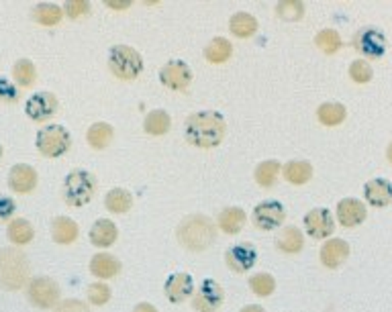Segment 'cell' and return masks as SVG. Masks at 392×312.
I'll list each match as a JSON object with an SVG mask.
<instances>
[{"label": "cell", "instance_id": "4dcf8cb0", "mask_svg": "<svg viewBox=\"0 0 392 312\" xmlns=\"http://www.w3.org/2000/svg\"><path fill=\"white\" fill-rule=\"evenodd\" d=\"M104 206H107L109 213L113 214L129 213L131 206H133V196H131L129 190H125V188H113L104 196Z\"/></svg>", "mask_w": 392, "mask_h": 312}, {"label": "cell", "instance_id": "8fae6325", "mask_svg": "<svg viewBox=\"0 0 392 312\" xmlns=\"http://www.w3.org/2000/svg\"><path fill=\"white\" fill-rule=\"evenodd\" d=\"M192 69L182 60H170L160 69V82L174 92H184L192 84Z\"/></svg>", "mask_w": 392, "mask_h": 312}, {"label": "cell", "instance_id": "d6986e66", "mask_svg": "<svg viewBox=\"0 0 392 312\" xmlns=\"http://www.w3.org/2000/svg\"><path fill=\"white\" fill-rule=\"evenodd\" d=\"M364 198L370 206L386 208L392 202V184L386 178H374V180L366 182Z\"/></svg>", "mask_w": 392, "mask_h": 312}, {"label": "cell", "instance_id": "ba28073f", "mask_svg": "<svg viewBox=\"0 0 392 312\" xmlns=\"http://www.w3.org/2000/svg\"><path fill=\"white\" fill-rule=\"evenodd\" d=\"M225 302V292L219 282L207 278L192 294V308L196 312H217Z\"/></svg>", "mask_w": 392, "mask_h": 312}, {"label": "cell", "instance_id": "9a60e30c", "mask_svg": "<svg viewBox=\"0 0 392 312\" xmlns=\"http://www.w3.org/2000/svg\"><path fill=\"white\" fill-rule=\"evenodd\" d=\"M258 262V251L249 243H239L225 251V263L233 274H245Z\"/></svg>", "mask_w": 392, "mask_h": 312}, {"label": "cell", "instance_id": "30bf717a", "mask_svg": "<svg viewBox=\"0 0 392 312\" xmlns=\"http://www.w3.org/2000/svg\"><path fill=\"white\" fill-rule=\"evenodd\" d=\"M251 221L260 230H274L286 221V208L278 200H263L254 208Z\"/></svg>", "mask_w": 392, "mask_h": 312}, {"label": "cell", "instance_id": "44dd1931", "mask_svg": "<svg viewBox=\"0 0 392 312\" xmlns=\"http://www.w3.org/2000/svg\"><path fill=\"white\" fill-rule=\"evenodd\" d=\"M78 223L70 216H58L53 218L51 223V239L58 243V245H72L74 241H78Z\"/></svg>", "mask_w": 392, "mask_h": 312}, {"label": "cell", "instance_id": "7bdbcfd3", "mask_svg": "<svg viewBox=\"0 0 392 312\" xmlns=\"http://www.w3.org/2000/svg\"><path fill=\"white\" fill-rule=\"evenodd\" d=\"M15 213V200L11 196H0V221H13V214Z\"/></svg>", "mask_w": 392, "mask_h": 312}, {"label": "cell", "instance_id": "4fadbf2b", "mask_svg": "<svg viewBox=\"0 0 392 312\" xmlns=\"http://www.w3.org/2000/svg\"><path fill=\"white\" fill-rule=\"evenodd\" d=\"M25 113L35 123H45L48 118L58 113V99L51 92H37L31 94L25 102Z\"/></svg>", "mask_w": 392, "mask_h": 312}, {"label": "cell", "instance_id": "7c38bea8", "mask_svg": "<svg viewBox=\"0 0 392 312\" xmlns=\"http://www.w3.org/2000/svg\"><path fill=\"white\" fill-rule=\"evenodd\" d=\"M195 290V279L186 272H176V274L168 276L165 284H163V294L172 304L186 302L188 298H192Z\"/></svg>", "mask_w": 392, "mask_h": 312}, {"label": "cell", "instance_id": "52a82bcc", "mask_svg": "<svg viewBox=\"0 0 392 312\" xmlns=\"http://www.w3.org/2000/svg\"><path fill=\"white\" fill-rule=\"evenodd\" d=\"M27 298L37 308H55L60 304V286L51 278H33L27 284Z\"/></svg>", "mask_w": 392, "mask_h": 312}, {"label": "cell", "instance_id": "7dc6e473", "mask_svg": "<svg viewBox=\"0 0 392 312\" xmlns=\"http://www.w3.org/2000/svg\"><path fill=\"white\" fill-rule=\"evenodd\" d=\"M239 312H266L263 306H258V304H249V306H244Z\"/></svg>", "mask_w": 392, "mask_h": 312}, {"label": "cell", "instance_id": "ab89813d", "mask_svg": "<svg viewBox=\"0 0 392 312\" xmlns=\"http://www.w3.org/2000/svg\"><path fill=\"white\" fill-rule=\"evenodd\" d=\"M349 78L356 84H368L374 78V69L366 60H356L349 66Z\"/></svg>", "mask_w": 392, "mask_h": 312}, {"label": "cell", "instance_id": "8d00e7d4", "mask_svg": "<svg viewBox=\"0 0 392 312\" xmlns=\"http://www.w3.org/2000/svg\"><path fill=\"white\" fill-rule=\"evenodd\" d=\"M13 78H15L16 86L21 88H31L35 80H37V69L29 60H18L13 66Z\"/></svg>", "mask_w": 392, "mask_h": 312}, {"label": "cell", "instance_id": "f6af8a7d", "mask_svg": "<svg viewBox=\"0 0 392 312\" xmlns=\"http://www.w3.org/2000/svg\"><path fill=\"white\" fill-rule=\"evenodd\" d=\"M107 6L113 11H125V9H129L131 2L129 0H107Z\"/></svg>", "mask_w": 392, "mask_h": 312}, {"label": "cell", "instance_id": "603a6c76", "mask_svg": "<svg viewBox=\"0 0 392 312\" xmlns=\"http://www.w3.org/2000/svg\"><path fill=\"white\" fill-rule=\"evenodd\" d=\"M305 247V235L298 227H284L278 233L276 237V249L286 253V255H296L300 253Z\"/></svg>", "mask_w": 392, "mask_h": 312}, {"label": "cell", "instance_id": "bcb514c9", "mask_svg": "<svg viewBox=\"0 0 392 312\" xmlns=\"http://www.w3.org/2000/svg\"><path fill=\"white\" fill-rule=\"evenodd\" d=\"M133 312H158V308H156L153 304H149V302H139V304L133 308Z\"/></svg>", "mask_w": 392, "mask_h": 312}, {"label": "cell", "instance_id": "f35d334b", "mask_svg": "<svg viewBox=\"0 0 392 312\" xmlns=\"http://www.w3.org/2000/svg\"><path fill=\"white\" fill-rule=\"evenodd\" d=\"M86 296H88V302H90L92 306H104V304L111 302L113 292H111V288H109L104 282H94V284L88 286Z\"/></svg>", "mask_w": 392, "mask_h": 312}, {"label": "cell", "instance_id": "3957f363", "mask_svg": "<svg viewBox=\"0 0 392 312\" xmlns=\"http://www.w3.org/2000/svg\"><path fill=\"white\" fill-rule=\"evenodd\" d=\"M31 265L23 251L16 247L0 249V286L9 292L21 290L29 284Z\"/></svg>", "mask_w": 392, "mask_h": 312}, {"label": "cell", "instance_id": "9c48e42d", "mask_svg": "<svg viewBox=\"0 0 392 312\" xmlns=\"http://www.w3.org/2000/svg\"><path fill=\"white\" fill-rule=\"evenodd\" d=\"M354 48L368 60H380L388 50V41H386V35L380 29L364 27L354 37Z\"/></svg>", "mask_w": 392, "mask_h": 312}, {"label": "cell", "instance_id": "ee69618b", "mask_svg": "<svg viewBox=\"0 0 392 312\" xmlns=\"http://www.w3.org/2000/svg\"><path fill=\"white\" fill-rule=\"evenodd\" d=\"M16 99H18V94H16L15 84L9 82L6 78H0V100H4V102H15Z\"/></svg>", "mask_w": 392, "mask_h": 312}, {"label": "cell", "instance_id": "277c9868", "mask_svg": "<svg viewBox=\"0 0 392 312\" xmlns=\"http://www.w3.org/2000/svg\"><path fill=\"white\" fill-rule=\"evenodd\" d=\"M97 192V178L88 169H72L64 180V200L72 208L86 206Z\"/></svg>", "mask_w": 392, "mask_h": 312}, {"label": "cell", "instance_id": "e575fe53", "mask_svg": "<svg viewBox=\"0 0 392 312\" xmlns=\"http://www.w3.org/2000/svg\"><path fill=\"white\" fill-rule=\"evenodd\" d=\"M315 45L323 53H327V55H333V53H337V51L342 50V35L337 33L335 29H323L315 37Z\"/></svg>", "mask_w": 392, "mask_h": 312}, {"label": "cell", "instance_id": "7a4b0ae2", "mask_svg": "<svg viewBox=\"0 0 392 312\" xmlns=\"http://www.w3.org/2000/svg\"><path fill=\"white\" fill-rule=\"evenodd\" d=\"M217 237V225L205 214H190L186 216L178 227L180 245L188 251L200 253L212 245Z\"/></svg>", "mask_w": 392, "mask_h": 312}, {"label": "cell", "instance_id": "cb8c5ba5", "mask_svg": "<svg viewBox=\"0 0 392 312\" xmlns=\"http://www.w3.org/2000/svg\"><path fill=\"white\" fill-rule=\"evenodd\" d=\"M245 221H247V216H245L244 208L229 206V208H223L221 214H219L217 227L223 230V233H227V235H237L245 227Z\"/></svg>", "mask_w": 392, "mask_h": 312}, {"label": "cell", "instance_id": "8992f818", "mask_svg": "<svg viewBox=\"0 0 392 312\" xmlns=\"http://www.w3.org/2000/svg\"><path fill=\"white\" fill-rule=\"evenodd\" d=\"M35 145H37V151L43 157L58 160V157L65 155L72 147V135L62 125H48V127L39 129Z\"/></svg>", "mask_w": 392, "mask_h": 312}, {"label": "cell", "instance_id": "ac0fdd59", "mask_svg": "<svg viewBox=\"0 0 392 312\" xmlns=\"http://www.w3.org/2000/svg\"><path fill=\"white\" fill-rule=\"evenodd\" d=\"M319 257L327 269H337L349 257V245L343 239H327L319 251Z\"/></svg>", "mask_w": 392, "mask_h": 312}, {"label": "cell", "instance_id": "60d3db41", "mask_svg": "<svg viewBox=\"0 0 392 312\" xmlns=\"http://www.w3.org/2000/svg\"><path fill=\"white\" fill-rule=\"evenodd\" d=\"M90 13V2L88 0H70L64 4V15L70 18L86 17Z\"/></svg>", "mask_w": 392, "mask_h": 312}, {"label": "cell", "instance_id": "5bb4252c", "mask_svg": "<svg viewBox=\"0 0 392 312\" xmlns=\"http://www.w3.org/2000/svg\"><path fill=\"white\" fill-rule=\"evenodd\" d=\"M305 230L309 233L312 239H327L335 230V218L329 213V208H310L305 214Z\"/></svg>", "mask_w": 392, "mask_h": 312}, {"label": "cell", "instance_id": "836d02e7", "mask_svg": "<svg viewBox=\"0 0 392 312\" xmlns=\"http://www.w3.org/2000/svg\"><path fill=\"white\" fill-rule=\"evenodd\" d=\"M280 172H282V165L278 164L276 160H266V162H261L256 167L254 178H256L258 186H261V188H272L276 184Z\"/></svg>", "mask_w": 392, "mask_h": 312}, {"label": "cell", "instance_id": "4316f807", "mask_svg": "<svg viewBox=\"0 0 392 312\" xmlns=\"http://www.w3.org/2000/svg\"><path fill=\"white\" fill-rule=\"evenodd\" d=\"M6 237L16 247L29 245L35 237V229L27 218H13L6 227Z\"/></svg>", "mask_w": 392, "mask_h": 312}, {"label": "cell", "instance_id": "681fc988", "mask_svg": "<svg viewBox=\"0 0 392 312\" xmlns=\"http://www.w3.org/2000/svg\"><path fill=\"white\" fill-rule=\"evenodd\" d=\"M0 157H2V145H0Z\"/></svg>", "mask_w": 392, "mask_h": 312}, {"label": "cell", "instance_id": "5b68a950", "mask_svg": "<svg viewBox=\"0 0 392 312\" xmlns=\"http://www.w3.org/2000/svg\"><path fill=\"white\" fill-rule=\"evenodd\" d=\"M109 69L114 78L123 82H133L143 72V57L129 45H114L109 51Z\"/></svg>", "mask_w": 392, "mask_h": 312}, {"label": "cell", "instance_id": "2e32d148", "mask_svg": "<svg viewBox=\"0 0 392 312\" xmlns=\"http://www.w3.org/2000/svg\"><path fill=\"white\" fill-rule=\"evenodd\" d=\"M335 214H337L339 225L352 229V227H358V225H361L366 221L368 208L358 198H343V200L337 202V213Z\"/></svg>", "mask_w": 392, "mask_h": 312}, {"label": "cell", "instance_id": "83f0119b", "mask_svg": "<svg viewBox=\"0 0 392 312\" xmlns=\"http://www.w3.org/2000/svg\"><path fill=\"white\" fill-rule=\"evenodd\" d=\"M113 127H111L109 123H102V121L90 125L88 131H86V141H88V145L92 149H97V151H102V149L109 147L111 141H113Z\"/></svg>", "mask_w": 392, "mask_h": 312}, {"label": "cell", "instance_id": "7402d4cb", "mask_svg": "<svg viewBox=\"0 0 392 312\" xmlns=\"http://www.w3.org/2000/svg\"><path fill=\"white\" fill-rule=\"evenodd\" d=\"M121 272V262L111 253H97L90 260V274L97 279H113Z\"/></svg>", "mask_w": 392, "mask_h": 312}, {"label": "cell", "instance_id": "ffe728a7", "mask_svg": "<svg viewBox=\"0 0 392 312\" xmlns=\"http://www.w3.org/2000/svg\"><path fill=\"white\" fill-rule=\"evenodd\" d=\"M88 237H90V243L98 249H109L119 239V227L111 218H98L88 233Z\"/></svg>", "mask_w": 392, "mask_h": 312}, {"label": "cell", "instance_id": "6da1fadb", "mask_svg": "<svg viewBox=\"0 0 392 312\" xmlns=\"http://www.w3.org/2000/svg\"><path fill=\"white\" fill-rule=\"evenodd\" d=\"M227 135L225 116L214 111H198L184 121V139L198 149H212Z\"/></svg>", "mask_w": 392, "mask_h": 312}, {"label": "cell", "instance_id": "d4e9b609", "mask_svg": "<svg viewBox=\"0 0 392 312\" xmlns=\"http://www.w3.org/2000/svg\"><path fill=\"white\" fill-rule=\"evenodd\" d=\"M229 31L237 39H249V37L258 33V18L249 15V13L239 11L229 18Z\"/></svg>", "mask_w": 392, "mask_h": 312}, {"label": "cell", "instance_id": "d6a6232c", "mask_svg": "<svg viewBox=\"0 0 392 312\" xmlns=\"http://www.w3.org/2000/svg\"><path fill=\"white\" fill-rule=\"evenodd\" d=\"M347 116V108L339 104V102H323L319 108H317V118L321 125L325 127H337L342 125Z\"/></svg>", "mask_w": 392, "mask_h": 312}, {"label": "cell", "instance_id": "c3c4849f", "mask_svg": "<svg viewBox=\"0 0 392 312\" xmlns=\"http://www.w3.org/2000/svg\"><path fill=\"white\" fill-rule=\"evenodd\" d=\"M386 157H388V162L392 164V141H391V145H388V149H386Z\"/></svg>", "mask_w": 392, "mask_h": 312}, {"label": "cell", "instance_id": "f546056e", "mask_svg": "<svg viewBox=\"0 0 392 312\" xmlns=\"http://www.w3.org/2000/svg\"><path fill=\"white\" fill-rule=\"evenodd\" d=\"M282 176H284V180L290 182L294 186H303L312 178V165L309 162H303V160H294L282 167Z\"/></svg>", "mask_w": 392, "mask_h": 312}, {"label": "cell", "instance_id": "74e56055", "mask_svg": "<svg viewBox=\"0 0 392 312\" xmlns=\"http://www.w3.org/2000/svg\"><path fill=\"white\" fill-rule=\"evenodd\" d=\"M276 17L282 21H300L305 17V4L300 0H282L276 4Z\"/></svg>", "mask_w": 392, "mask_h": 312}, {"label": "cell", "instance_id": "f1b7e54d", "mask_svg": "<svg viewBox=\"0 0 392 312\" xmlns=\"http://www.w3.org/2000/svg\"><path fill=\"white\" fill-rule=\"evenodd\" d=\"M231 55H233V45H231V41L225 39V37H214V39L209 41V45L205 48V57H207V62H209V64H214V66L225 64Z\"/></svg>", "mask_w": 392, "mask_h": 312}, {"label": "cell", "instance_id": "e0dca14e", "mask_svg": "<svg viewBox=\"0 0 392 312\" xmlns=\"http://www.w3.org/2000/svg\"><path fill=\"white\" fill-rule=\"evenodd\" d=\"M9 188L16 194H31L37 188V172L27 164H16L9 172Z\"/></svg>", "mask_w": 392, "mask_h": 312}, {"label": "cell", "instance_id": "d590c367", "mask_svg": "<svg viewBox=\"0 0 392 312\" xmlns=\"http://www.w3.org/2000/svg\"><path fill=\"white\" fill-rule=\"evenodd\" d=\"M249 290L258 298H268V296L274 294V290H276V279H274L272 274H266V272L254 274L249 278Z\"/></svg>", "mask_w": 392, "mask_h": 312}, {"label": "cell", "instance_id": "1f68e13d", "mask_svg": "<svg viewBox=\"0 0 392 312\" xmlns=\"http://www.w3.org/2000/svg\"><path fill=\"white\" fill-rule=\"evenodd\" d=\"M170 129H172V118L162 108L151 111L143 121V131L151 137H162L165 133H170Z\"/></svg>", "mask_w": 392, "mask_h": 312}, {"label": "cell", "instance_id": "b9f144b4", "mask_svg": "<svg viewBox=\"0 0 392 312\" xmlns=\"http://www.w3.org/2000/svg\"><path fill=\"white\" fill-rule=\"evenodd\" d=\"M53 312H90V306H86V302H82L78 298H67L62 300Z\"/></svg>", "mask_w": 392, "mask_h": 312}, {"label": "cell", "instance_id": "484cf974", "mask_svg": "<svg viewBox=\"0 0 392 312\" xmlns=\"http://www.w3.org/2000/svg\"><path fill=\"white\" fill-rule=\"evenodd\" d=\"M31 17L35 23H39L43 27H55L64 18V9L53 4V2H39L31 11Z\"/></svg>", "mask_w": 392, "mask_h": 312}]
</instances>
